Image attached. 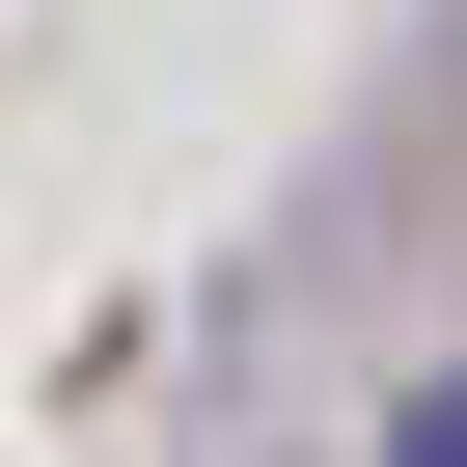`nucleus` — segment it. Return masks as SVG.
I'll return each instance as SVG.
<instances>
[{"label": "nucleus", "instance_id": "nucleus-1", "mask_svg": "<svg viewBox=\"0 0 467 467\" xmlns=\"http://www.w3.org/2000/svg\"><path fill=\"white\" fill-rule=\"evenodd\" d=\"M385 467H467V358H440V385H412V412H385Z\"/></svg>", "mask_w": 467, "mask_h": 467}]
</instances>
